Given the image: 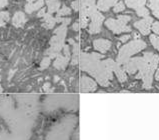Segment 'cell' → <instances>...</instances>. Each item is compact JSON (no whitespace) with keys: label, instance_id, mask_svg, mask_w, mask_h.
<instances>
[{"label":"cell","instance_id":"20","mask_svg":"<svg viewBox=\"0 0 159 140\" xmlns=\"http://www.w3.org/2000/svg\"><path fill=\"white\" fill-rule=\"evenodd\" d=\"M136 13H137V15L140 16V17H146V16H149V11L147 8L145 7H141L137 9V10H135Z\"/></svg>","mask_w":159,"mask_h":140},{"label":"cell","instance_id":"30","mask_svg":"<svg viewBox=\"0 0 159 140\" xmlns=\"http://www.w3.org/2000/svg\"><path fill=\"white\" fill-rule=\"evenodd\" d=\"M155 79L156 80H159V66L157 67V69L155 71Z\"/></svg>","mask_w":159,"mask_h":140},{"label":"cell","instance_id":"14","mask_svg":"<svg viewBox=\"0 0 159 140\" xmlns=\"http://www.w3.org/2000/svg\"><path fill=\"white\" fill-rule=\"evenodd\" d=\"M25 21H26L25 15H24V13L21 12V11L16 12L14 14V17H13V19H12L13 25L16 26V27H20Z\"/></svg>","mask_w":159,"mask_h":140},{"label":"cell","instance_id":"32","mask_svg":"<svg viewBox=\"0 0 159 140\" xmlns=\"http://www.w3.org/2000/svg\"><path fill=\"white\" fill-rule=\"evenodd\" d=\"M153 15L155 17H157L159 19V11H153Z\"/></svg>","mask_w":159,"mask_h":140},{"label":"cell","instance_id":"33","mask_svg":"<svg viewBox=\"0 0 159 140\" xmlns=\"http://www.w3.org/2000/svg\"><path fill=\"white\" fill-rule=\"evenodd\" d=\"M26 1H27V2H28V3H31V2H34V1H35V0H26Z\"/></svg>","mask_w":159,"mask_h":140},{"label":"cell","instance_id":"6","mask_svg":"<svg viewBox=\"0 0 159 140\" xmlns=\"http://www.w3.org/2000/svg\"><path fill=\"white\" fill-rule=\"evenodd\" d=\"M91 22L89 24V33L90 34H97L100 32L101 26L104 21V16L99 11H95L91 15Z\"/></svg>","mask_w":159,"mask_h":140},{"label":"cell","instance_id":"3","mask_svg":"<svg viewBox=\"0 0 159 140\" xmlns=\"http://www.w3.org/2000/svg\"><path fill=\"white\" fill-rule=\"evenodd\" d=\"M77 123L75 115H68L59 122L49 135V140H69L73 127Z\"/></svg>","mask_w":159,"mask_h":140},{"label":"cell","instance_id":"11","mask_svg":"<svg viewBox=\"0 0 159 140\" xmlns=\"http://www.w3.org/2000/svg\"><path fill=\"white\" fill-rule=\"evenodd\" d=\"M113 72L115 73L116 77L118 78V80H119V82H121V83L126 82V80H127V74H126L124 68L121 65L117 64V63H116V65L114 67V70H113Z\"/></svg>","mask_w":159,"mask_h":140},{"label":"cell","instance_id":"2","mask_svg":"<svg viewBox=\"0 0 159 140\" xmlns=\"http://www.w3.org/2000/svg\"><path fill=\"white\" fill-rule=\"evenodd\" d=\"M159 64V56L157 54L146 51L144 52L142 57H134L125 62L122 67L124 68L125 72L132 75L137 71L138 74L135 76L136 79L141 78L143 81V88L150 89L152 86V78L153 74Z\"/></svg>","mask_w":159,"mask_h":140},{"label":"cell","instance_id":"15","mask_svg":"<svg viewBox=\"0 0 159 140\" xmlns=\"http://www.w3.org/2000/svg\"><path fill=\"white\" fill-rule=\"evenodd\" d=\"M46 4H47L49 14L57 12L59 10V7H60V2H59V0H47Z\"/></svg>","mask_w":159,"mask_h":140},{"label":"cell","instance_id":"7","mask_svg":"<svg viewBox=\"0 0 159 140\" xmlns=\"http://www.w3.org/2000/svg\"><path fill=\"white\" fill-rule=\"evenodd\" d=\"M153 23V19L150 16H146L144 17L143 19L136 21L134 23V27L139 30V32L143 34V35H148L150 32L151 29V25Z\"/></svg>","mask_w":159,"mask_h":140},{"label":"cell","instance_id":"25","mask_svg":"<svg viewBox=\"0 0 159 140\" xmlns=\"http://www.w3.org/2000/svg\"><path fill=\"white\" fill-rule=\"evenodd\" d=\"M49 62H50V59H49L48 57H46V58H44L43 59V61H42V63H41V68H45V67H47L48 66V64H49Z\"/></svg>","mask_w":159,"mask_h":140},{"label":"cell","instance_id":"13","mask_svg":"<svg viewBox=\"0 0 159 140\" xmlns=\"http://www.w3.org/2000/svg\"><path fill=\"white\" fill-rule=\"evenodd\" d=\"M145 3H146V0H125V4L129 8H132L134 10H137V9L144 7Z\"/></svg>","mask_w":159,"mask_h":140},{"label":"cell","instance_id":"27","mask_svg":"<svg viewBox=\"0 0 159 140\" xmlns=\"http://www.w3.org/2000/svg\"><path fill=\"white\" fill-rule=\"evenodd\" d=\"M45 14H46V13H45V8H42L41 10H40V11L38 12L37 16H38V17H44Z\"/></svg>","mask_w":159,"mask_h":140},{"label":"cell","instance_id":"21","mask_svg":"<svg viewBox=\"0 0 159 140\" xmlns=\"http://www.w3.org/2000/svg\"><path fill=\"white\" fill-rule=\"evenodd\" d=\"M71 13V10H70V8H68L67 6H63L60 10H58L57 11V14H58V16L60 17V16H63V15H69Z\"/></svg>","mask_w":159,"mask_h":140},{"label":"cell","instance_id":"28","mask_svg":"<svg viewBox=\"0 0 159 140\" xmlns=\"http://www.w3.org/2000/svg\"><path fill=\"white\" fill-rule=\"evenodd\" d=\"M8 3V0H0V8L6 6Z\"/></svg>","mask_w":159,"mask_h":140},{"label":"cell","instance_id":"24","mask_svg":"<svg viewBox=\"0 0 159 140\" xmlns=\"http://www.w3.org/2000/svg\"><path fill=\"white\" fill-rule=\"evenodd\" d=\"M71 7H72V9H73L74 11H78L79 10V1L78 0H75V1H73L71 3Z\"/></svg>","mask_w":159,"mask_h":140},{"label":"cell","instance_id":"12","mask_svg":"<svg viewBox=\"0 0 159 140\" xmlns=\"http://www.w3.org/2000/svg\"><path fill=\"white\" fill-rule=\"evenodd\" d=\"M44 4L43 0H38L37 2H31V3H27L25 5V11L27 13H32L35 10H38L40 9Z\"/></svg>","mask_w":159,"mask_h":140},{"label":"cell","instance_id":"8","mask_svg":"<svg viewBox=\"0 0 159 140\" xmlns=\"http://www.w3.org/2000/svg\"><path fill=\"white\" fill-rule=\"evenodd\" d=\"M97 89V83L92 78L82 75L80 79V90L82 92H93Z\"/></svg>","mask_w":159,"mask_h":140},{"label":"cell","instance_id":"1","mask_svg":"<svg viewBox=\"0 0 159 140\" xmlns=\"http://www.w3.org/2000/svg\"><path fill=\"white\" fill-rule=\"evenodd\" d=\"M104 56L99 53H81L79 63L81 69L94 77L102 87H108L113 80V70L116 62L112 59L102 60Z\"/></svg>","mask_w":159,"mask_h":140},{"label":"cell","instance_id":"19","mask_svg":"<svg viewBox=\"0 0 159 140\" xmlns=\"http://www.w3.org/2000/svg\"><path fill=\"white\" fill-rule=\"evenodd\" d=\"M149 39H150V42L153 45V47L156 48L157 50L159 51V37H158V36L155 35V34H152V35H150Z\"/></svg>","mask_w":159,"mask_h":140},{"label":"cell","instance_id":"10","mask_svg":"<svg viewBox=\"0 0 159 140\" xmlns=\"http://www.w3.org/2000/svg\"><path fill=\"white\" fill-rule=\"evenodd\" d=\"M117 2L118 0H99L97 2L96 7L100 11H107L110 7L114 6Z\"/></svg>","mask_w":159,"mask_h":140},{"label":"cell","instance_id":"17","mask_svg":"<svg viewBox=\"0 0 159 140\" xmlns=\"http://www.w3.org/2000/svg\"><path fill=\"white\" fill-rule=\"evenodd\" d=\"M8 20H9V13L7 11L0 12V26H4Z\"/></svg>","mask_w":159,"mask_h":140},{"label":"cell","instance_id":"9","mask_svg":"<svg viewBox=\"0 0 159 140\" xmlns=\"http://www.w3.org/2000/svg\"><path fill=\"white\" fill-rule=\"evenodd\" d=\"M111 41L107 39H103V38H99V39H95L93 41V46L96 49L97 51H99L100 53H106L107 51H109V49L111 48Z\"/></svg>","mask_w":159,"mask_h":140},{"label":"cell","instance_id":"23","mask_svg":"<svg viewBox=\"0 0 159 140\" xmlns=\"http://www.w3.org/2000/svg\"><path fill=\"white\" fill-rule=\"evenodd\" d=\"M151 28H152L154 33L159 34V22H153L152 25H151Z\"/></svg>","mask_w":159,"mask_h":140},{"label":"cell","instance_id":"22","mask_svg":"<svg viewBox=\"0 0 159 140\" xmlns=\"http://www.w3.org/2000/svg\"><path fill=\"white\" fill-rule=\"evenodd\" d=\"M125 9V5L123 2H117L114 6H113V11L115 13H119L121 11H123Z\"/></svg>","mask_w":159,"mask_h":140},{"label":"cell","instance_id":"34","mask_svg":"<svg viewBox=\"0 0 159 140\" xmlns=\"http://www.w3.org/2000/svg\"><path fill=\"white\" fill-rule=\"evenodd\" d=\"M0 91H1V87H0Z\"/></svg>","mask_w":159,"mask_h":140},{"label":"cell","instance_id":"31","mask_svg":"<svg viewBox=\"0 0 159 140\" xmlns=\"http://www.w3.org/2000/svg\"><path fill=\"white\" fill-rule=\"evenodd\" d=\"M73 29H74L75 31L79 30V23H77V22H76V23H74V24H73Z\"/></svg>","mask_w":159,"mask_h":140},{"label":"cell","instance_id":"4","mask_svg":"<svg viewBox=\"0 0 159 140\" xmlns=\"http://www.w3.org/2000/svg\"><path fill=\"white\" fill-rule=\"evenodd\" d=\"M144 48H146V43H145L143 40L141 39L131 40L130 42L123 45V46L119 49V53H118L116 63L122 66L125 62H127L130 59L131 56L143 50Z\"/></svg>","mask_w":159,"mask_h":140},{"label":"cell","instance_id":"5","mask_svg":"<svg viewBox=\"0 0 159 140\" xmlns=\"http://www.w3.org/2000/svg\"><path fill=\"white\" fill-rule=\"evenodd\" d=\"M131 20V17L128 15H120L117 19L109 18L105 21V25L108 29H110L113 33L120 34L122 32H132L131 27L126 25Z\"/></svg>","mask_w":159,"mask_h":140},{"label":"cell","instance_id":"26","mask_svg":"<svg viewBox=\"0 0 159 140\" xmlns=\"http://www.w3.org/2000/svg\"><path fill=\"white\" fill-rule=\"evenodd\" d=\"M130 39V35H124V36H121V37L119 38V40L121 42H126L127 40H129Z\"/></svg>","mask_w":159,"mask_h":140},{"label":"cell","instance_id":"18","mask_svg":"<svg viewBox=\"0 0 159 140\" xmlns=\"http://www.w3.org/2000/svg\"><path fill=\"white\" fill-rule=\"evenodd\" d=\"M147 4L152 11H159V0H148Z\"/></svg>","mask_w":159,"mask_h":140},{"label":"cell","instance_id":"29","mask_svg":"<svg viewBox=\"0 0 159 140\" xmlns=\"http://www.w3.org/2000/svg\"><path fill=\"white\" fill-rule=\"evenodd\" d=\"M81 3L84 4V3H88V4H95V0H82Z\"/></svg>","mask_w":159,"mask_h":140},{"label":"cell","instance_id":"16","mask_svg":"<svg viewBox=\"0 0 159 140\" xmlns=\"http://www.w3.org/2000/svg\"><path fill=\"white\" fill-rule=\"evenodd\" d=\"M68 59H69V56H66L65 58L64 56H59L57 58V60L55 61V63H54V66L57 67V68H64L66 66Z\"/></svg>","mask_w":159,"mask_h":140}]
</instances>
